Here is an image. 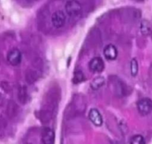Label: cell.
<instances>
[{"instance_id": "cell-18", "label": "cell", "mask_w": 152, "mask_h": 144, "mask_svg": "<svg viewBox=\"0 0 152 144\" xmlns=\"http://www.w3.org/2000/svg\"><path fill=\"white\" fill-rule=\"evenodd\" d=\"M139 1H143V0H139Z\"/></svg>"}, {"instance_id": "cell-6", "label": "cell", "mask_w": 152, "mask_h": 144, "mask_svg": "<svg viewBox=\"0 0 152 144\" xmlns=\"http://www.w3.org/2000/svg\"><path fill=\"white\" fill-rule=\"evenodd\" d=\"M55 134L53 129L50 128H44L41 133V140L43 143L52 144L55 142Z\"/></svg>"}, {"instance_id": "cell-3", "label": "cell", "mask_w": 152, "mask_h": 144, "mask_svg": "<svg viewBox=\"0 0 152 144\" xmlns=\"http://www.w3.org/2000/svg\"><path fill=\"white\" fill-rule=\"evenodd\" d=\"M7 60L13 66L20 65L22 61V53L20 50L17 48L11 49L7 55Z\"/></svg>"}, {"instance_id": "cell-13", "label": "cell", "mask_w": 152, "mask_h": 144, "mask_svg": "<svg viewBox=\"0 0 152 144\" xmlns=\"http://www.w3.org/2000/svg\"><path fill=\"white\" fill-rule=\"evenodd\" d=\"M114 87H115V92L118 96L122 97L125 95V88H124L123 83L122 82L118 80V82L115 83Z\"/></svg>"}, {"instance_id": "cell-1", "label": "cell", "mask_w": 152, "mask_h": 144, "mask_svg": "<svg viewBox=\"0 0 152 144\" xmlns=\"http://www.w3.org/2000/svg\"><path fill=\"white\" fill-rule=\"evenodd\" d=\"M65 10L70 17H77L82 11V6L77 0H69L66 3Z\"/></svg>"}, {"instance_id": "cell-16", "label": "cell", "mask_w": 152, "mask_h": 144, "mask_svg": "<svg viewBox=\"0 0 152 144\" xmlns=\"http://www.w3.org/2000/svg\"><path fill=\"white\" fill-rule=\"evenodd\" d=\"M138 62L136 59H133L131 62V74L133 77H136L138 73Z\"/></svg>"}, {"instance_id": "cell-15", "label": "cell", "mask_w": 152, "mask_h": 144, "mask_svg": "<svg viewBox=\"0 0 152 144\" xmlns=\"http://www.w3.org/2000/svg\"><path fill=\"white\" fill-rule=\"evenodd\" d=\"M85 77H84L83 72L81 71H77L75 72L74 77H73V82L75 83H79L81 82L84 81Z\"/></svg>"}, {"instance_id": "cell-8", "label": "cell", "mask_w": 152, "mask_h": 144, "mask_svg": "<svg viewBox=\"0 0 152 144\" xmlns=\"http://www.w3.org/2000/svg\"><path fill=\"white\" fill-rule=\"evenodd\" d=\"M89 119L96 126H101L103 123V118L100 112L96 108H92L89 112Z\"/></svg>"}, {"instance_id": "cell-10", "label": "cell", "mask_w": 152, "mask_h": 144, "mask_svg": "<svg viewBox=\"0 0 152 144\" xmlns=\"http://www.w3.org/2000/svg\"><path fill=\"white\" fill-rule=\"evenodd\" d=\"M140 31L144 36H148L151 32L150 23L148 20H142L140 24Z\"/></svg>"}, {"instance_id": "cell-17", "label": "cell", "mask_w": 152, "mask_h": 144, "mask_svg": "<svg viewBox=\"0 0 152 144\" xmlns=\"http://www.w3.org/2000/svg\"><path fill=\"white\" fill-rule=\"evenodd\" d=\"M4 101H5V98H4L3 95L2 93H0V107L3 104Z\"/></svg>"}, {"instance_id": "cell-5", "label": "cell", "mask_w": 152, "mask_h": 144, "mask_svg": "<svg viewBox=\"0 0 152 144\" xmlns=\"http://www.w3.org/2000/svg\"><path fill=\"white\" fill-rule=\"evenodd\" d=\"M89 68L93 73H101L104 68V62L100 57H94L89 63Z\"/></svg>"}, {"instance_id": "cell-7", "label": "cell", "mask_w": 152, "mask_h": 144, "mask_svg": "<svg viewBox=\"0 0 152 144\" xmlns=\"http://www.w3.org/2000/svg\"><path fill=\"white\" fill-rule=\"evenodd\" d=\"M103 53L106 59L109 61L115 60L118 56V50L113 45H107L104 48L103 51Z\"/></svg>"}, {"instance_id": "cell-12", "label": "cell", "mask_w": 152, "mask_h": 144, "mask_svg": "<svg viewBox=\"0 0 152 144\" xmlns=\"http://www.w3.org/2000/svg\"><path fill=\"white\" fill-rule=\"evenodd\" d=\"M37 79H38V75L37 72H34V71H31V70H29L28 71H27L26 75V80L28 83L31 84V83H34Z\"/></svg>"}, {"instance_id": "cell-14", "label": "cell", "mask_w": 152, "mask_h": 144, "mask_svg": "<svg viewBox=\"0 0 152 144\" xmlns=\"http://www.w3.org/2000/svg\"><path fill=\"white\" fill-rule=\"evenodd\" d=\"M130 143L132 144H145V140L143 136L140 134H137L131 137V139L130 140Z\"/></svg>"}, {"instance_id": "cell-9", "label": "cell", "mask_w": 152, "mask_h": 144, "mask_svg": "<svg viewBox=\"0 0 152 144\" xmlns=\"http://www.w3.org/2000/svg\"><path fill=\"white\" fill-rule=\"evenodd\" d=\"M105 83V80L103 77H98L95 78L90 83V86L93 90H98L100 89Z\"/></svg>"}, {"instance_id": "cell-2", "label": "cell", "mask_w": 152, "mask_h": 144, "mask_svg": "<svg viewBox=\"0 0 152 144\" xmlns=\"http://www.w3.org/2000/svg\"><path fill=\"white\" fill-rule=\"evenodd\" d=\"M137 110L141 115H148L152 112V100L150 98H142L137 102Z\"/></svg>"}, {"instance_id": "cell-11", "label": "cell", "mask_w": 152, "mask_h": 144, "mask_svg": "<svg viewBox=\"0 0 152 144\" xmlns=\"http://www.w3.org/2000/svg\"><path fill=\"white\" fill-rule=\"evenodd\" d=\"M28 96L26 88L24 87V86L20 87L18 91L19 101H20L22 104H26L28 101Z\"/></svg>"}, {"instance_id": "cell-4", "label": "cell", "mask_w": 152, "mask_h": 144, "mask_svg": "<svg viewBox=\"0 0 152 144\" xmlns=\"http://www.w3.org/2000/svg\"><path fill=\"white\" fill-rule=\"evenodd\" d=\"M66 17L62 11H55L52 16V23L56 29H60L65 25Z\"/></svg>"}]
</instances>
